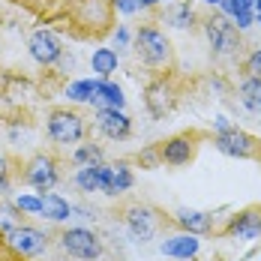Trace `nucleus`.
<instances>
[{
	"label": "nucleus",
	"mask_w": 261,
	"mask_h": 261,
	"mask_svg": "<svg viewBox=\"0 0 261 261\" xmlns=\"http://www.w3.org/2000/svg\"><path fill=\"white\" fill-rule=\"evenodd\" d=\"M45 132L54 144H81L87 135V123L72 108H54L45 120Z\"/></svg>",
	"instance_id": "nucleus-1"
},
{
	"label": "nucleus",
	"mask_w": 261,
	"mask_h": 261,
	"mask_svg": "<svg viewBox=\"0 0 261 261\" xmlns=\"http://www.w3.org/2000/svg\"><path fill=\"white\" fill-rule=\"evenodd\" d=\"M135 54L147 66H165L171 60V42L168 36L153 24H141L135 30Z\"/></svg>",
	"instance_id": "nucleus-2"
},
{
	"label": "nucleus",
	"mask_w": 261,
	"mask_h": 261,
	"mask_svg": "<svg viewBox=\"0 0 261 261\" xmlns=\"http://www.w3.org/2000/svg\"><path fill=\"white\" fill-rule=\"evenodd\" d=\"M57 243H60L63 255H69V258H75V261H96L102 255V240H99V234L90 231V228H81V225L60 231Z\"/></svg>",
	"instance_id": "nucleus-3"
},
{
	"label": "nucleus",
	"mask_w": 261,
	"mask_h": 261,
	"mask_svg": "<svg viewBox=\"0 0 261 261\" xmlns=\"http://www.w3.org/2000/svg\"><path fill=\"white\" fill-rule=\"evenodd\" d=\"M204 36H207L213 54H219V57H231L240 51V30L234 21H228V15L204 18Z\"/></svg>",
	"instance_id": "nucleus-4"
},
{
	"label": "nucleus",
	"mask_w": 261,
	"mask_h": 261,
	"mask_svg": "<svg viewBox=\"0 0 261 261\" xmlns=\"http://www.w3.org/2000/svg\"><path fill=\"white\" fill-rule=\"evenodd\" d=\"M213 144H216V150L219 153H225V156L231 159H252V156H261V141L255 135H249V132H243L240 126H228V129L216 132L213 135Z\"/></svg>",
	"instance_id": "nucleus-5"
},
{
	"label": "nucleus",
	"mask_w": 261,
	"mask_h": 261,
	"mask_svg": "<svg viewBox=\"0 0 261 261\" xmlns=\"http://www.w3.org/2000/svg\"><path fill=\"white\" fill-rule=\"evenodd\" d=\"M48 243H51V237L45 234V231H39L36 225H21V222L6 234V246L18 258H36V255H42L48 249Z\"/></svg>",
	"instance_id": "nucleus-6"
},
{
	"label": "nucleus",
	"mask_w": 261,
	"mask_h": 261,
	"mask_svg": "<svg viewBox=\"0 0 261 261\" xmlns=\"http://www.w3.org/2000/svg\"><path fill=\"white\" fill-rule=\"evenodd\" d=\"M60 180V168H57V159L51 153H36V156L27 159L24 165V183L33 186L36 192H51Z\"/></svg>",
	"instance_id": "nucleus-7"
},
{
	"label": "nucleus",
	"mask_w": 261,
	"mask_h": 261,
	"mask_svg": "<svg viewBox=\"0 0 261 261\" xmlns=\"http://www.w3.org/2000/svg\"><path fill=\"white\" fill-rule=\"evenodd\" d=\"M27 51H30V57H33L39 66H57L60 57H63V45H60V39L54 36L51 30L39 27V30H33L30 39H27Z\"/></svg>",
	"instance_id": "nucleus-8"
},
{
	"label": "nucleus",
	"mask_w": 261,
	"mask_h": 261,
	"mask_svg": "<svg viewBox=\"0 0 261 261\" xmlns=\"http://www.w3.org/2000/svg\"><path fill=\"white\" fill-rule=\"evenodd\" d=\"M123 222H126V228H129V234L135 240H150V237L159 231V213L153 207H147V204H129V207L123 210Z\"/></svg>",
	"instance_id": "nucleus-9"
},
{
	"label": "nucleus",
	"mask_w": 261,
	"mask_h": 261,
	"mask_svg": "<svg viewBox=\"0 0 261 261\" xmlns=\"http://www.w3.org/2000/svg\"><path fill=\"white\" fill-rule=\"evenodd\" d=\"M198 132H180V135H171L168 141L159 144V156L165 165H186L195 156V147H198Z\"/></svg>",
	"instance_id": "nucleus-10"
},
{
	"label": "nucleus",
	"mask_w": 261,
	"mask_h": 261,
	"mask_svg": "<svg viewBox=\"0 0 261 261\" xmlns=\"http://www.w3.org/2000/svg\"><path fill=\"white\" fill-rule=\"evenodd\" d=\"M96 129L111 141H126L132 135V120L123 108H99L96 111Z\"/></svg>",
	"instance_id": "nucleus-11"
},
{
	"label": "nucleus",
	"mask_w": 261,
	"mask_h": 261,
	"mask_svg": "<svg viewBox=\"0 0 261 261\" xmlns=\"http://www.w3.org/2000/svg\"><path fill=\"white\" fill-rule=\"evenodd\" d=\"M144 105H147V111L153 117H165L174 108V87H171V81H165V79L150 81L147 90H144Z\"/></svg>",
	"instance_id": "nucleus-12"
},
{
	"label": "nucleus",
	"mask_w": 261,
	"mask_h": 261,
	"mask_svg": "<svg viewBox=\"0 0 261 261\" xmlns=\"http://www.w3.org/2000/svg\"><path fill=\"white\" fill-rule=\"evenodd\" d=\"M198 249H201V240H198V234H189V231H180V234H174V237H165V240L159 243V252H162L165 258H174V261L195 258Z\"/></svg>",
	"instance_id": "nucleus-13"
},
{
	"label": "nucleus",
	"mask_w": 261,
	"mask_h": 261,
	"mask_svg": "<svg viewBox=\"0 0 261 261\" xmlns=\"http://www.w3.org/2000/svg\"><path fill=\"white\" fill-rule=\"evenodd\" d=\"M225 234L237 237V240H258V237H261V210L258 207L240 210L237 216L228 219Z\"/></svg>",
	"instance_id": "nucleus-14"
},
{
	"label": "nucleus",
	"mask_w": 261,
	"mask_h": 261,
	"mask_svg": "<svg viewBox=\"0 0 261 261\" xmlns=\"http://www.w3.org/2000/svg\"><path fill=\"white\" fill-rule=\"evenodd\" d=\"M174 222L180 225L183 231L189 234H198L204 237L213 231V213H204V210H189V207H180L174 213Z\"/></svg>",
	"instance_id": "nucleus-15"
},
{
	"label": "nucleus",
	"mask_w": 261,
	"mask_h": 261,
	"mask_svg": "<svg viewBox=\"0 0 261 261\" xmlns=\"http://www.w3.org/2000/svg\"><path fill=\"white\" fill-rule=\"evenodd\" d=\"M93 105H96V108H123V105H126L123 87H120V84H114L111 79H96Z\"/></svg>",
	"instance_id": "nucleus-16"
},
{
	"label": "nucleus",
	"mask_w": 261,
	"mask_h": 261,
	"mask_svg": "<svg viewBox=\"0 0 261 261\" xmlns=\"http://www.w3.org/2000/svg\"><path fill=\"white\" fill-rule=\"evenodd\" d=\"M219 6L237 24V30H246V27L255 24V6H252V0H222Z\"/></svg>",
	"instance_id": "nucleus-17"
},
{
	"label": "nucleus",
	"mask_w": 261,
	"mask_h": 261,
	"mask_svg": "<svg viewBox=\"0 0 261 261\" xmlns=\"http://www.w3.org/2000/svg\"><path fill=\"white\" fill-rule=\"evenodd\" d=\"M42 195V216L48 222H66L72 216V204L60 192H39Z\"/></svg>",
	"instance_id": "nucleus-18"
},
{
	"label": "nucleus",
	"mask_w": 261,
	"mask_h": 261,
	"mask_svg": "<svg viewBox=\"0 0 261 261\" xmlns=\"http://www.w3.org/2000/svg\"><path fill=\"white\" fill-rule=\"evenodd\" d=\"M117 51L114 48H96L90 54V69L96 72V79H111L117 72Z\"/></svg>",
	"instance_id": "nucleus-19"
},
{
	"label": "nucleus",
	"mask_w": 261,
	"mask_h": 261,
	"mask_svg": "<svg viewBox=\"0 0 261 261\" xmlns=\"http://www.w3.org/2000/svg\"><path fill=\"white\" fill-rule=\"evenodd\" d=\"M237 93H240V102H243V108H249V111H261V79H255V75H246V79L240 81Z\"/></svg>",
	"instance_id": "nucleus-20"
},
{
	"label": "nucleus",
	"mask_w": 261,
	"mask_h": 261,
	"mask_svg": "<svg viewBox=\"0 0 261 261\" xmlns=\"http://www.w3.org/2000/svg\"><path fill=\"white\" fill-rule=\"evenodd\" d=\"M93 93H96V79H79L66 84L69 102H93Z\"/></svg>",
	"instance_id": "nucleus-21"
},
{
	"label": "nucleus",
	"mask_w": 261,
	"mask_h": 261,
	"mask_svg": "<svg viewBox=\"0 0 261 261\" xmlns=\"http://www.w3.org/2000/svg\"><path fill=\"white\" fill-rule=\"evenodd\" d=\"M96 165H81L79 171H75V186H79L81 192H87V195L99 192V171H96Z\"/></svg>",
	"instance_id": "nucleus-22"
},
{
	"label": "nucleus",
	"mask_w": 261,
	"mask_h": 261,
	"mask_svg": "<svg viewBox=\"0 0 261 261\" xmlns=\"http://www.w3.org/2000/svg\"><path fill=\"white\" fill-rule=\"evenodd\" d=\"M96 162H102V150L96 147V144H79L75 150H72V165H96Z\"/></svg>",
	"instance_id": "nucleus-23"
},
{
	"label": "nucleus",
	"mask_w": 261,
	"mask_h": 261,
	"mask_svg": "<svg viewBox=\"0 0 261 261\" xmlns=\"http://www.w3.org/2000/svg\"><path fill=\"white\" fill-rule=\"evenodd\" d=\"M114 180H117V192L123 195V192H129L132 189V183H135V177H132V168H129V162L126 159H117L114 165Z\"/></svg>",
	"instance_id": "nucleus-24"
},
{
	"label": "nucleus",
	"mask_w": 261,
	"mask_h": 261,
	"mask_svg": "<svg viewBox=\"0 0 261 261\" xmlns=\"http://www.w3.org/2000/svg\"><path fill=\"white\" fill-rule=\"evenodd\" d=\"M168 24L171 27H177V30H186V27H192L195 24V9L189 6V3H180L171 15H168Z\"/></svg>",
	"instance_id": "nucleus-25"
},
{
	"label": "nucleus",
	"mask_w": 261,
	"mask_h": 261,
	"mask_svg": "<svg viewBox=\"0 0 261 261\" xmlns=\"http://www.w3.org/2000/svg\"><path fill=\"white\" fill-rule=\"evenodd\" d=\"M15 207L27 213V216H42V195H30V192H21L15 201H12Z\"/></svg>",
	"instance_id": "nucleus-26"
},
{
	"label": "nucleus",
	"mask_w": 261,
	"mask_h": 261,
	"mask_svg": "<svg viewBox=\"0 0 261 261\" xmlns=\"http://www.w3.org/2000/svg\"><path fill=\"white\" fill-rule=\"evenodd\" d=\"M96 171H99V192H105V195H120L117 192V180H114V168L99 162Z\"/></svg>",
	"instance_id": "nucleus-27"
},
{
	"label": "nucleus",
	"mask_w": 261,
	"mask_h": 261,
	"mask_svg": "<svg viewBox=\"0 0 261 261\" xmlns=\"http://www.w3.org/2000/svg\"><path fill=\"white\" fill-rule=\"evenodd\" d=\"M18 213H21V210L15 207V204H0V234L3 237L18 225Z\"/></svg>",
	"instance_id": "nucleus-28"
},
{
	"label": "nucleus",
	"mask_w": 261,
	"mask_h": 261,
	"mask_svg": "<svg viewBox=\"0 0 261 261\" xmlns=\"http://www.w3.org/2000/svg\"><path fill=\"white\" fill-rule=\"evenodd\" d=\"M138 165H141V168H147V171H150V168H159V165H162L159 144H153V147H144V150L138 153Z\"/></svg>",
	"instance_id": "nucleus-29"
},
{
	"label": "nucleus",
	"mask_w": 261,
	"mask_h": 261,
	"mask_svg": "<svg viewBox=\"0 0 261 261\" xmlns=\"http://www.w3.org/2000/svg\"><path fill=\"white\" fill-rule=\"evenodd\" d=\"M243 72H246V75H255V79H261V48H255V51L246 57Z\"/></svg>",
	"instance_id": "nucleus-30"
},
{
	"label": "nucleus",
	"mask_w": 261,
	"mask_h": 261,
	"mask_svg": "<svg viewBox=\"0 0 261 261\" xmlns=\"http://www.w3.org/2000/svg\"><path fill=\"white\" fill-rule=\"evenodd\" d=\"M9 174H12V168H9V159L0 153V192H6V189H9Z\"/></svg>",
	"instance_id": "nucleus-31"
},
{
	"label": "nucleus",
	"mask_w": 261,
	"mask_h": 261,
	"mask_svg": "<svg viewBox=\"0 0 261 261\" xmlns=\"http://www.w3.org/2000/svg\"><path fill=\"white\" fill-rule=\"evenodd\" d=\"M114 9L123 15H132V12H138V0H114Z\"/></svg>",
	"instance_id": "nucleus-32"
},
{
	"label": "nucleus",
	"mask_w": 261,
	"mask_h": 261,
	"mask_svg": "<svg viewBox=\"0 0 261 261\" xmlns=\"http://www.w3.org/2000/svg\"><path fill=\"white\" fill-rule=\"evenodd\" d=\"M114 45H120V48L129 45V30H126V27H117V33H114Z\"/></svg>",
	"instance_id": "nucleus-33"
},
{
	"label": "nucleus",
	"mask_w": 261,
	"mask_h": 261,
	"mask_svg": "<svg viewBox=\"0 0 261 261\" xmlns=\"http://www.w3.org/2000/svg\"><path fill=\"white\" fill-rule=\"evenodd\" d=\"M150 6H156V0H138V9H150Z\"/></svg>",
	"instance_id": "nucleus-34"
},
{
	"label": "nucleus",
	"mask_w": 261,
	"mask_h": 261,
	"mask_svg": "<svg viewBox=\"0 0 261 261\" xmlns=\"http://www.w3.org/2000/svg\"><path fill=\"white\" fill-rule=\"evenodd\" d=\"M252 6H255V15H261V0H252Z\"/></svg>",
	"instance_id": "nucleus-35"
},
{
	"label": "nucleus",
	"mask_w": 261,
	"mask_h": 261,
	"mask_svg": "<svg viewBox=\"0 0 261 261\" xmlns=\"http://www.w3.org/2000/svg\"><path fill=\"white\" fill-rule=\"evenodd\" d=\"M201 3H207V6H219L222 0H201Z\"/></svg>",
	"instance_id": "nucleus-36"
},
{
	"label": "nucleus",
	"mask_w": 261,
	"mask_h": 261,
	"mask_svg": "<svg viewBox=\"0 0 261 261\" xmlns=\"http://www.w3.org/2000/svg\"><path fill=\"white\" fill-rule=\"evenodd\" d=\"M156 3H171V0H156Z\"/></svg>",
	"instance_id": "nucleus-37"
},
{
	"label": "nucleus",
	"mask_w": 261,
	"mask_h": 261,
	"mask_svg": "<svg viewBox=\"0 0 261 261\" xmlns=\"http://www.w3.org/2000/svg\"><path fill=\"white\" fill-rule=\"evenodd\" d=\"M258 24H261V15H258Z\"/></svg>",
	"instance_id": "nucleus-38"
},
{
	"label": "nucleus",
	"mask_w": 261,
	"mask_h": 261,
	"mask_svg": "<svg viewBox=\"0 0 261 261\" xmlns=\"http://www.w3.org/2000/svg\"><path fill=\"white\" fill-rule=\"evenodd\" d=\"M258 159H261V156H258Z\"/></svg>",
	"instance_id": "nucleus-39"
}]
</instances>
